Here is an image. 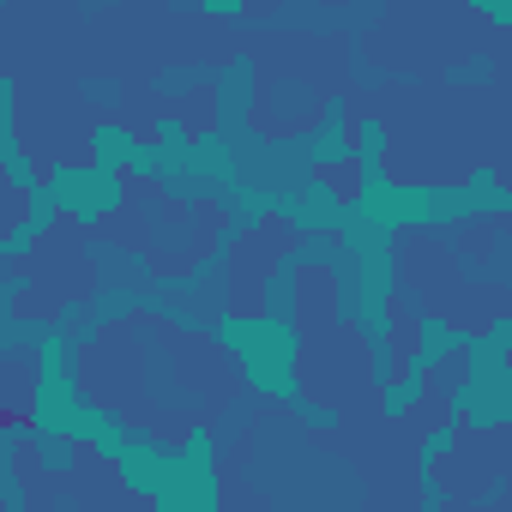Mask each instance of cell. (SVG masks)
<instances>
[{
    "mask_svg": "<svg viewBox=\"0 0 512 512\" xmlns=\"http://www.w3.org/2000/svg\"><path fill=\"white\" fill-rule=\"evenodd\" d=\"M13 422H25V416L19 410H0V428H13Z\"/></svg>",
    "mask_w": 512,
    "mask_h": 512,
    "instance_id": "obj_1",
    "label": "cell"
}]
</instances>
